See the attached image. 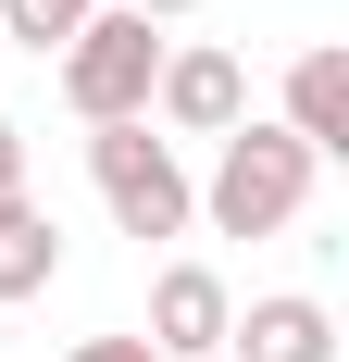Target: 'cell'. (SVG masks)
Returning a JSON list of instances; mask_svg holds the SVG:
<instances>
[{
  "mask_svg": "<svg viewBox=\"0 0 349 362\" xmlns=\"http://www.w3.org/2000/svg\"><path fill=\"white\" fill-rule=\"evenodd\" d=\"M287 138L312 150H349V50H300V63H287V112H275Z\"/></svg>",
  "mask_w": 349,
  "mask_h": 362,
  "instance_id": "7",
  "label": "cell"
},
{
  "mask_svg": "<svg viewBox=\"0 0 349 362\" xmlns=\"http://www.w3.org/2000/svg\"><path fill=\"white\" fill-rule=\"evenodd\" d=\"M88 175H100V213L125 225V238H187V213H200L174 138H150V112L138 125H88Z\"/></svg>",
  "mask_w": 349,
  "mask_h": 362,
  "instance_id": "3",
  "label": "cell"
},
{
  "mask_svg": "<svg viewBox=\"0 0 349 362\" xmlns=\"http://www.w3.org/2000/svg\"><path fill=\"white\" fill-rule=\"evenodd\" d=\"M225 325H237V288H225L212 262H162V275H150V325H138V337H150L162 362H212Z\"/></svg>",
  "mask_w": 349,
  "mask_h": 362,
  "instance_id": "5",
  "label": "cell"
},
{
  "mask_svg": "<svg viewBox=\"0 0 349 362\" xmlns=\"http://www.w3.org/2000/svg\"><path fill=\"white\" fill-rule=\"evenodd\" d=\"M225 362H337V313L312 288H275V300H249L225 325Z\"/></svg>",
  "mask_w": 349,
  "mask_h": 362,
  "instance_id": "6",
  "label": "cell"
},
{
  "mask_svg": "<svg viewBox=\"0 0 349 362\" xmlns=\"http://www.w3.org/2000/svg\"><path fill=\"white\" fill-rule=\"evenodd\" d=\"M312 150L287 138V125H262V112H237L225 138H212V175H200V213L212 238H287L300 225V200H312Z\"/></svg>",
  "mask_w": 349,
  "mask_h": 362,
  "instance_id": "1",
  "label": "cell"
},
{
  "mask_svg": "<svg viewBox=\"0 0 349 362\" xmlns=\"http://www.w3.org/2000/svg\"><path fill=\"white\" fill-rule=\"evenodd\" d=\"M237 112H249V63H237V50H212V37L162 50V75H150V125H174V138H225Z\"/></svg>",
  "mask_w": 349,
  "mask_h": 362,
  "instance_id": "4",
  "label": "cell"
},
{
  "mask_svg": "<svg viewBox=\"0 0 349 362\" xmlns=\"http://www.w3.org/2000/svg\"><path fill=\"white\" fill-rule=\"evenodd\" d=\"M63 362H162V350H150V337H75Z\"/></svg>",
  "mask_w": 349,
  "mask_h": 362,
  "instance_id": "10",
  "label": "cell"
},
{
  "mask_svg": "<svg viewBox=\"0 0 349 362\" xmlns=\"http://www.w3.org/2000/svg\"><path fill=\"white\" fill-rule=\"evenodd\" d=\"M100 0H0V50H63Z\"/></svg>",
  "mask_w": 349,
  "mask_h": 362,
  "instance_id": "9",
  "label": "cell"
},
{
  "mask_svg": "<svg viewBox=\"0 0 349 362\" xmlns=\"http://www.w3.org/2000/svg\"><path fill=\"white\" fill-rule=\"evenodd\" d=\"M212 362H225V350H212Z\"/></svg>",
  "mask_w": 349,
  "mask_h": 362,
  "instance_id": "13",
  "label": "cell"
},
{
  "mask_svg": "<svg viewBox=\"0 0 349 362\" xmlns=\"http://www.w3.org/2000/svg\"><path fill=\"white\" fill-rule=\"evenodd\" d=\"M50 275H63V225L37 200H0V300H37Z\"/></svg>",
  "mask_w": 349,
  "mask_h": 362,
  "instance_id": "8",
  "label": "cell"
},
{
  "mask_svg": "<svg viewBox=\"0 0 349 362\" xmlns=\"http://www.w3.org/2000/svg\"><path fill=\"white\" fill-rule=\"evenodd\" d=\"M0 200H25V125L0 112Z\"/></svg>",
  "mask_w": 349,
  "mask_h": 362,
  "instance_id": "11",
  "label": "cell"
},
{
  "mask_svg": "<svg viewBox=\"0 0 349 362\" xmlns=\"http://www.w3.org/2000/svg\"><path fill=\"white\" fill-rule=\"evenodd\" d=\"M125 13H138V25H187L200 0H125Z\"/></svg>",
  "mask_w": 349,
  "mask_h": 362,
  "instance_id": "12",
  "label": "cell"
},
{
  "mask_svg": "<svg viewBox=\"0 0 349 362\" xmlns=\"http://www.w3.org/2000/svg\"><path fill=\"white\" fill-rule=\"evenodd\" d=\"M150 75H162V25H138L125 0H100V13L63 37V112L75 125H138Z\"/></svg>",
  "mask_w": 349,
  "mask_h": 362,
  "instance_id": "2",
  "label": "cell"
}]
</instances>
